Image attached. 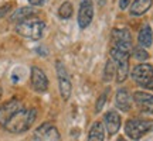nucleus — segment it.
I'll return each instance as SVG.
<instances>
[{"label":"nucleus","mask_w":153,"mask_h":141,"mask_svg":"<svg viewBox=\"0 0 153 141\" xmlns=\"http://www.w3.org/2000/svg\"><path fill=\"white\" fill-rule=\"evenodd\" d=\"M37 117V110L36 109H24L23 107L20 112H17L7 123L4 124L6 131H9L11 134H22L24 131H27L31 126L34 124Z\"/></svg>","instance_id":"nucleus-1"},{"label":"nucleus","mask_w":153,"mask_h":141,"mask_svg":"<svg viewBox=\"0 0 153 141\" xmlns=\"http://www.w3.org/2000/svg\"><path fill=\"white\" fill-rule=\"evenodd\" d=\"M44 31H45V23L37 17H30L16 24V33L19 35L34 41L41 40Z\"/></svg>","instance_id":"nucleus-2"},{"label":"nucleus","mask_w":153,"mask_h":141,"mask_svg":"<svg viewBox=\"0 0 153 141\" xmlns=\"http://www.w3.org/2000/svg\"><path fill=\"white\" fill-rule=\"evenodd\" d=\"M129 58H131V51L111 47V59L114 61L116 66V82L122 83L126 81L129 75Z\"/></svg>","instance_id":"nucleus-3"},{"label":"nucleus","mask_w":153,"mask_h":141,"mask_svg":"<svg viewBox=\"0 0 153 141\" xmlns=\"http://www.w3.org/2000/svg\"><path fill=\"white\" fill-rule=\"evenodd\" d=\"M153 130V121L145 119H129L125 124L126 136L132 140H140L149 131Z\"/></svg>","instance_id":"nucleus-4"},{"label":"nucleus","mask_w":153,"mask_h":141,"mask_svg":"<svg viewBox=\"0 0 153 141\" xmlns=\"http://www.w3.org/2000/svg\"><path fill=\"white\" fill-rule=\"evenodd\" d=\"M131 76L140 87L153 89V66L150 64L135 65L131 72Z\"/></svg>","instance_id":"nucleus-5"},{"label":"nucleus","mask_w":153,"mask_h":141,"mask_svg":"<svg viewBox=\"0 0 153 141\" xmlns=\"http://www.w3.org/2000/svg\"><path fill=\"white\" fill-rule=\"evenodd\" d=\"M55 69H57V76H58V87H60L61 98L64 100H68L71 96V79H70L68 72L61 61H57Z\"/></svg>","instance_id":"nucleus-6"},{"label":"nucleus","mask_w":153,"mask_h":141,"mask_svg":"<svg viewBox=\"0 0 153 141\" xmlns=\"http://www.w3.org/2000/svg\"><path fill=\"white\" fill-rule=\"evenodd\" d=\"M111 40H112V47L132 52V34L128 28H114Z\"/></svg>","instance_id":"nucleus-7"},{"label":"nucleus","mask_w":153,"mask_h":141,"mask_svg":"<svg viewBox=\"0 0 153 141\" xmlns=\"http://www.w3.org/2000/svg\"><path fill=\"white\" fill-rule=\"evenodd\" d=\"M23 109V103L17 98H13L10 100H7L6 103L0 106V126L4 127V124L9 120Z\"/></svg>","instance_id":"nucleus-8"},{"label":"nucleus","mask_w":153,"mask_h":141,"mask_svg":"<svg viewBox=\"0 0 153 141\" xmlns=\"http://www.w3.org/2000/svg\"><path fill=\"white\" fill-rule=\"evenodd\" d=\"M94 18V3L92 0H79L78 9V26L79 28L85 30Z\"/></svg>","instance_id":"nucleus-9"},{"label":"nucleus","mask_w":153,"mask_h":141,"mask_svg":"<svg viewBox=\"0 0 153 141\" xmlns=\"http://www.w3.org/2000/svg\"><path fill=\"white\" fill-rule=\"evenodd\" d=\"M34 141H60V133L57 130V127L53 126L51 123H43L37 127V130L34 131L33 136Z\"/></svg>","instance_id":"nucleus-10"},{"label":"nucleus","mask_w":153,"mask_h":141,"mask_svg":"<svg viewBox=\"0 0 153 141\" xmlns=\"http://www.w3.org/2000/svg\"><path fill=\"white\" fill-rule=\"evenodd\" d=\"M30 82H31V87L38 93H44L48 89V79L44 73V70L40 69L38 66H31Z\"/></svg>","instance_id":"nucleus-11"},{"label":"nucleus","mask_w":153,"mask_h":141,"mask_svg":"<svg viewBox=\"0 0 153 141\" xmlns=\"http://www.w3.org/2000/svg\"><path fill=\"white\" fill-rule=\"evenodd\" d=\"M133 102L142 113L153 114V95L137 90L133 93Z\"/></svg>","instance_id":"nucleus-12"},{"label":"nucleus","mask_w":153,"mask_h":141,"mask_svg":"<svg viewBox=\"0 0 153 141\" xmlns=\"http://www.w3.org/2000/svg\"><path fill=\"white\" fill-rule=\"evenodd\" d=\"M120 123H122V120H120V116L116 110H109V112L105 113L104 124H105V127H106V131H108L109 136H115V134L119 131Z\"/></svg>","instance_id":"nucleus-13"},{"label":"nucleus","mask_w":153,"mask_h":141,"mask_svg":"<svg viewBox=\"0 0 153 141\" xmlns=\"http://www.w3.org/2000/svg\"><path fill=\"white\" fill-rule=\"evenodd\" d=\"M115 106L122 112H129L132 106V96L125 87H120L115 95Z\"/></svg>","instance_id":"nucleus-14"},{"label":"nucleus","mask_w":153,"mask_h":141,"mask_svg":"<svg viewBox=\"0 0 153 141\" xmlns=\"http://www.w3.org/2000/svg\"><path fill=\"white\" fill-rule=\"evenodd\" d=\"M137 43L142 48H149L153 43V31L149 24H143V27L139 30L137 35Z\"/></svg>","instance_id":"nucleus-15"},{"label":"nucleus","mask_w":153,"mask_h":141,"mask_svg":"<svg viewBox=\"0 0 153 141\" xmlns=\"http://www.w3.org/2000/svg\"><path fill=\"white\" fill-rule=\"evenodd\" d=\"M153 4V0H135L132 3L131 9V16H143L145 13H148L149 9L152 7Z\"/></svg>","instance_id":"nucleus-16"},{"label":"nucleus","mask_w":153,"mask_h":141,"mask_svg":"<svg viewBox=\"0 0 153 141\" xmlns=\"http://www.w3.org/2000/svg\"><path fill=\"white\" fill-rule=\"evenodd\" d=\"M36 14V10L33 7H20V9H16L13 11V14L10 16V21L13 23H20L26 18H30Z\"/></svg>","instance_id":"nucleus-17"},{"label":"nucleus","mask_w":153,"mask_h":141,"mask_svg":"<svg viewBox=\"0 0 153 141\" xmlns=\"http://www.w3.org/2000/svg\"><path fill=\"white\" fill-rule=\"evenodd\" d=\"M105 138V129L101 121H95L88 133V141H104Z\"/></svg>","instance_id":"nucleus-18"},{"label":"nucleus","mask_w":153,"mask_h":141,"mask_svg":"<svg viewBox=\"0 0 153 141\" xmlns=\"http://www.w3.org/2000/svg\"><path fill=\"white\" fill-rule=\"evenodd\" d=\"M114 76H116V66H115L114 61L108 59L106 64H105V68H104V81L105 82H111L114 79Z\"/></svg>","instance_id":"nucleus-19"},{"label":"nucleus","mask_w":153,"mask_h":141,"mask_svg":"<svg viewBox=\"0 0 153 141\" xmlns=\"http://www.w3.org/2000/svg\"><path fill=\"white\" fill-rule=\"evenodd\" d=\"M72 13H74V7H72V4L70 1H64V3L60 6V9H58V16H60L62 20L71 18Z\"/></svg>","instance_id":"nucleus-20"},{"label":"nucleus","mask_w":153,"mask_h":141,"mask_svg":"<svg viewBox=\"0 0 153 141\" xmlns=\"http://www.w3.org/2000/svg\"><path fill=\"white\" fill-rule=\"evenodd\" d=\"M133 57H135L137 61H146L149 58V54L145 48H142V47H136V48L133 49Z\"/></svg>","instance_id":"nucleus-21"},{"label":"nucleus","mask_w":153,"mask_h":141,"mask_svg":"<svg viewBox=\"0 0 153 141\" xmlns=\"http://www.w3.org/2000/svg\"><path fill=\"white\" fill-rule=\"evenodd\" d=\"M108 92H109V89H106L101 96H99L98 102H97V104H95V112L98 113V112H101L102 110V107H104V104L106 103V96H108Z\"/></svg>","instance_id":"nucleus-22"},{"label":"nucleus","mask_w":153,"mask_h":141,"mask_svg":"<svg viewBox=\"0 0 153 141\" xmlns=\"http://www.w3.org/2000/svg\"><path fill=\"white\" fill-rule=\"evenodd\" d=\"M11 7H13V3H6L4 6H1L0 7V17H4L11 10Z\"/></svg>","instance_id":"nucleus-23"},{"label":"nucleus","mask_w":153,"mask_h":141,"mask_svg":"<svg viewBox=\"0 0 153 141\" xmlns=\"http://www.w3.org/2000/svg\"><path fill=\"white\" fill-rule=\"evenodd\" d=\"M129 4H131V0H119V9H120V10H125V9H128V7H129Z\"/></svg>","instance_id":"nucleus-24"},{"label":"nucleus","mask_w":153,"mask_h":141,"mask_svg":"<svg viewBox=\"0 0 153 141\" xmlns=\"http://www.w3.org/2000/svg\"><path fill=\"white\" fill-rule=\"evenodd\" d=\"M45 1H47V0H28V3H30L31 6H36V7H38V6H43Z\"/></svg>","instance_id":"nucleus-25"},{"label":"nucleus","mask_w":153,"mask_h":141,"mask_svg":"<svg viewBox=\"0 0 153 141\" xmlns=\"http://www.w3.org/2000/svg\"><path fill=\"white\" fill-rule=\"evenodd\" d=\"M116 141H126V140H125V138H122V137H119V138H118Z\"/></svg>","instance_id":"nucleus-26"},{"label":"nucleus","mask_w":153,"mask_h":141,"mask_svg":"<svg viewBox=\"0 0 153 141\" xmlns=\"http://www.w3.org/2000/svg\"><path fill=\"white\" fill-rule=\"evenodd\" d=\"M1 95H3V90H1V87H0V98H1Z\"/></svg>","instance_id":"nucleus-27"}]
</instances>
